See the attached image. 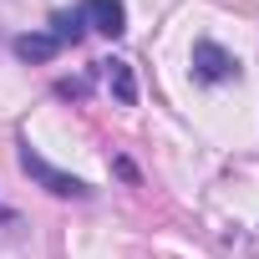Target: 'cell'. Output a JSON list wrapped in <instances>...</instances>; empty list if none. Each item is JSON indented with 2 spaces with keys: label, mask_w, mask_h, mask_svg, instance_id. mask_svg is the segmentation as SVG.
<instances>
[{
  "label": "cell",
  "mask_w": 259,
  "mask_h": 259,
  "mask_svg": "<svg viewBox=\"0 0 259 259\" xmlns=\"http://www.w3.org/2000/svg\"><path fill=\"white\" fill-rule=\"evenodd\" d=\"M97 66L107 71V87H112V97H117L122 107H133V102H138V81H133V66H127V61L112 56V61H97Z\"/></svg>",
  "instance_id": "4"
},
{
  "label": "cell",
  "mask_w": 259,
  "mask_h": 259,
  "mask_svg": "<svg viewBox=\"0 0 259 259\" xmlns=\"http://www.w3.org/2000/svg\"><path fill=\"white\" fill-rule=\"evenodd\" d=\"M51 36H56L61 46H76V41L87 36V26H81V11H56V16H51Z\"/></svg>",
  "instance_id": "6"
},
{
  "label": "cell",
  "mask_w": 259,
  "mask_h": 259,
  "mask_svg": "<svg viewBox=\"0 0 259 259\" xmlns=\"http://www.w3.org/2000/svg\"><path fill=\"white\" fill-rule=\"evenodd\" d=\"M87 92H92L87 76H61L56 81V97H66V102H87Z\"/></svg>",
  "instance_id": "7"
},
{
  "label": "cell",
  "mask_w": 259,
  "mask_h": 259,
  "mask_svg": "<svg viewBox=\"0 0 259 259\" xmlns=\"http://www.w3.org/2000/svg\"><path fill=\"white\" fill-rule=\"evenodd\" d=\"M193 76L198 81H234L239 56H229L219 41H193Z\"/></svg>",
  "instance_id": "2"
},
{
  "label": "cell",
  "mask_w": 259,
  "mask_h": 259,
  "mask_svg": "<svg viewBox=\"0 0 259 259\" xmlns=\"http://www.w3.org/2000/svg\"><path fill=\"white\" fill-rule=\"evenodd\" d=\"M0 224H11V208H6V203H0Z\"/></svg>",
  "instance_id": "8"
},
{
  "label": "cell",
  "mask_w": 259,
  "mask_h": 259,
  "mask_svg": "<svg viewBox=\"0 0 259 259\" xmlns=\"http://www.w3.org/2000/svg\"><path fill=\"white\" fill-rule=\"evenodd\" d=\"M61 51V41L51 36V31H31V36H16V56L21 61H51Z\"/></svg>",
  "instance_id": "5"
},
{
  "label": "cell",
  "mask_w": 259,
  "mask_h": 259,
  "mask_svg": "<svg viewBox=\"0 0 259 259\" xmlns=\"http://www.w3.org/2000/svg\"><path fill=\"white\" fill-rule=\"evenodd\" d=\"M21 168H26V173H31V178H36V183H41L46 193H56V198H92V188H87L81 178H71V173L51 168V163H46V158H41V153H36L31 143L21 148Z\"/></svg>",
  "instance_id": "1"
},
{
  "label": "cell",
  "mask_w": 259,
  "mask_h": 259,
  "mask_svg": "<svg viewBox=\"0 0 259 259\" xmlns=\"http://www.w3.org/2000/svg\"><path fill=\"white\" fill-rule=\"evenodd\" d=\"M81 26L117 41L127 31V6H122V0H87V6H81Z\"/></svg>",
  "instance_id": "3"
}]
</instances>
